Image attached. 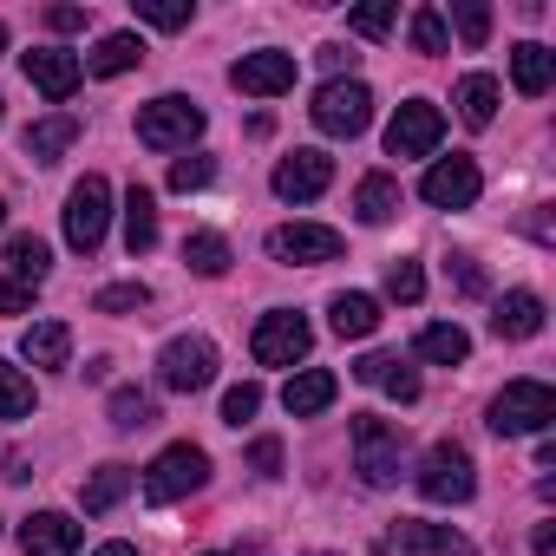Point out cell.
<instances>
[{
  "label": "cell",
  "mask_w": 556,
  "mask_h": 556,
  "mask_svg": "<svg viewBox=\"0 0 556 556\" xmlns=\"http://www.w3.org/2000/svg\"><path fill=\"white\" fill-rule=\"evenodd\" d=\"M190 138H203V105L184 92H164L151 105H138V144L144 151H190Z\"/></svg>",
  "instance_id": "1"
},
{
  "label": "cell",
  "mask_w": 556,
  "mask_h": 556,
  "mask_svg": "<svg viewBox=\"0 0 556 556\" xmlns=\"http://www.w3.org/2000/svg\"><path fill=\"white\" fill-rule=\"evenodd\" d=\"M556 419V393L543 380H510L497 400H491V432L497 439H523V432H549Z\"/></svg>",
  "instance_id": "2"
},
{
  "label": "cell",
  "mask_w": 556,
  "mask_h": 556,
  "mask_svg": "<svg viewBox=\"0 0 556 556\" xmlns=\"http://www.w3.org/2000/svg\"><path fill=\"white\" fill-rule=\"evenodd\" d=\"M203 484H210V452L203 445H164L144 465V497L151 504H177V497H190Z\"/></svg>",
  "instance_id": "3"
},
{
  "label": "cell",
  "mask_w": 556,
  "mask_h": 556,
  "mask_svg": "<svg viewBox=\"0 0 556 556\" xmlns=\"http://www.w3.org/2000/svg\"><path fill=\"white\" fill-rule=\"evenodd\" d=\"M478 478H471V452L458 439H439L426 458H419V497L426 504H471Z\"/></svg>",
  "instance_id": "4"
},
{
  "label": "cell",
  "mask_w": 556,
  "mask_h": 556,
  "mask_svg": "<svg viewBox=\"0 0 556 556\" xmlns=\"http://www.w3.org/2000/svg\"><path fill=\"white\" fill-rule=\"evenodd\" d=\"M308 348H315V328L295 308H268L255 321V334H249L255 367H295V361H308Z\"/></svg>",
  "instance_id": "5"
},
{
  "label": "cell",
  "mask_w": 556,
  "mask_h": 556,
  "mask_svg": "<svg viewBox=\"0 0 556 556\" xmlns=\"http://www.w3.org/2000/svg\"><path fill=\"white\" fill-rule=\"evenodd\" d=\"M354 471H361L374 491L400 484V426H387V419H374V413H354Z\"/></svg>",
  "instance_id": "6"
},
{
  "label": "cell",
  "mask_w": 556,
  "mask_h": 556,
  "mask_svg": "<svg viewBox=\"0 0 556 556\" xmlns=\"http://www.w3.org/2000/svg\"><path fill=\"white\" fill-rule=\"evenodd\" d=\"M315 125H321L328 138H361V131L374 125V92H367L361 79H328V86L315 92Z\"/></svg>",
  "instance_id": "7"
},
{
  "label": "cell",
  "mask_w": 556,
  "mask_h": 556,
  "mask_svg": "<svg viewBox=\"0 0 556 556\" xmlns=\"http://www.w3.org/2000/svg\"><path fill=\"white\" fill-rule=\"evenodd\" d=\"M105 223H112V184L105 177H79L73 197H66V242L79 255H92L105 242Z\"/></svg>",
  "instance_id": "8"
},
{
  "label": "cell",
  "mask_w": 556,
  "mask_h": 556,
  "mask_svg": "<svg viewBox=\"0 0 556 556\" xmlns=\"http://www.w3.org/2000/svg\"><path fill=\"white\" fill-rule=\"evenodd\" d=\"M157 380H164L170 393H203V387L216 380V341H203V334H177V341H164V354H157Z\"/></svg>",
  "instance_id": "9"
},
{
  "label": "cell",
  "mask_w": 556,
  "mask_h": 556,
  "mask_svg": "<svg viewBox=\"0 0 556 556\" xmlns=\"http://www.w3.org/2000/svg\"><path fill=\"white\" fill-rule=\"evenodd\" d=\"M445 138V112L432 99H406L387 125V157H432Z\"/></svg>",
  "instance_id": "10"
},
{
  "label": "cell",
  "mask_w": 556,
  "mask_h": 556,
  "mask_svg": "<svg viewBox=\"0 0 556 556\" xmlns=\"http://www.w3.org/2000/svg\"><path fill=\"white\" fill-rule=\"evenodd\" d=\"M229 86L249 92V99H282V92H295V53H275V47L242 53L229 66Z\"/></svg>",
  "instance_id": "11"
},
{
  "label": "cell",
  "mask_w": 556,
  "mask_h": 556,
  "mask_svg": "<svg viewBox=\"0 0 556 556\" xmlns=\"http://www.w3.org/2000/svg\"><path fill=\"white\" fill-rule=\"evenodd\" d=\"M478 190H484V177H478V164L471 157H439L426 177H419V197L432 203V210H471L478 203Z\"/></svg>",
  "instance_id": "12"
},
{
  "label": "cell",
  "mask_w": 556,
  "mask_h": 556,
  "mask_svg": "<svg viewBox=\"0 0 556 556\" xmlns=\"http://www.w3.org/2000/svg\"><path fill=\"white\" fill-rule=\"evenodd\" d=\"M348 242H341V229H328V223H282V229H268V255L275 262H334Z\"/></svg>",
  "instance_id": "13"
},
{
  "label": "cell",
  "mask_w": 556,
  "mask_h": 556,
  "mask_svg": "<svg viewBox=\"0 0 556 556\" xmlns=\"http://www.w3.org/2000/svg\"><path fill=\"white\" fill-rule=\"evenodd\" d=\"M328 184H334V157L328 151H295V157L275 164V197L282 203H315Z\"/></svg>",
  "instance_id": "14"
},
{
  "label": "cell",
  "mask_w": 556,
  "mask_h": 556,
  "mask_svg": "<svg viewBox=\"0 0 556 556\" xmlns=\"http://www.w3.org/2000/svg\"><path fill=\"white\" fill-rule=\"evenodd\" d=\"M27 79H34L53 105H66V99L79 92V53H66V47H34V53H27Z\"/></svg>",
  "instance_id": "15"
},
{
  "label": "cell",
  "mask_w": 556,
  "mask_h": 556,
  "mask_svg": "<svg viewBox=\"0 0 556 556\" xmlns=\"http://www.w3.org/2000/svg\"><path fill=\"white\" fill-rule=\"evenodd\" d=\"M21 549L27 556H79V523L66 510H34L21 523Z\"/></svg>",
  "instance_id": "16"
},
{
  "label": "cell",
  "mask_w": 556,
  "mask_h": 556,
  "mask_svg": "<svg viewBox=\"0 0 556 556\" xmlns=\"http://www.w3.org/2000/svg\"><path fill=\"white\" fill-rule=\"evenodd\" d=\"M387 549H400V556H478L452 523H413V517L387 536Z\"/></svg>",
  "instance_id": "17"
},
{
  "label": "cell",
  "mask_w": 556,
  "mask_h": 556,
  "mask_svg": "<svg viewBox=\"0 0 556 556\" xmlns=\"http://www.w3.org/2000/svg\"><path fill=\"white\" fill-rule=\"evenodd\" d=\"M73 144H79V118H73V112H47V118H34L27 138H21V151H27L34 164H60Z\"/></svg>",
  "instance_id": "18"
},
{
  "label": "cell",
  "mask_w": 556,
  "mask_h": 556,
  "mask_svg": "<svg viewBox=\"0 0 556 556\" xmlns=\"http://www.w3.org/2000/svg\"><path fill=\"white\" fill-rule=\"evenodd\" d=\"M491 334H497V341H530V334H543V295L510 289V295L491 308Z\"/></svg>",
  "instance_id": "19"
},
{
  "label": "cell",
  "mask_w": 556,
  "mask_h": 556,
  "mask_svg": "<svg viewBox=\"0 0 556 556\" xmlns=\"http://www.w3.org/2000/svg\"><path fill=\"white\" fill-rule=\"evenodd\" d=\"M334 393H341V380H334L328 367H302V374L282 387V406H289V419H315V413L334 406Z\"/></svg>",
  "instance_id": "20"
},
{
  "label": "cell",
  "mask_w": 556,
  "mask_h": 556,
  "mask_svg": "<svg viewBox=\"0 0 556 556\" xmlns=\"http://www.w3.org/2000/svg\"><path fill=\"white\" fill-rule=\"evenodd\" d=\"M354 380H361V387H380V393H393L400 406H406V400H419V374H413L400 354H367V361L354 367Z\"/></svg>",
  "instance_id": "21"
},
{
  "label": "cell",
  "mask_w": 556,
  "mask_h": 556,
  "mask_svg": "<svg viewBox=\"0 0 556 556\" xmlns=\"http://www.w3.org/2000/svg\"><path fill=\"white\" fill-rule=\"evenodd\" d=\"M510 86H517L523 99H543V92L556 86V53L536 47V40H523V47L510 53Z\"/></svg>",
  "instance_id": "22"
},
{
  "label": "cell",
  "mask_w": 556,
  "mask_h": 556,
  "mask_svg": "<svg viewBox=\"0 0 556 556\" xmlns=\"http://www.w3.org/2000/svg\"><path fill=\"white\" fill-rule=\"evenodd\" d=\"M131 484H138V471H131V465H99V471L86 478V491H79L86 517H105V510H118V504L131 497Z\"/></svg>",
  "instance_id": "23"
},
{
  "label": "cell",
  "mask_w": 556,
  "mask_h": 556,
  "mask_svg": "<svg viewBox=\"0 0 556 556\" xmlns=\"http://www.w3.org/2000/svg\"><path fill=\"white\" fill-rule=\"evenodd\" d=\"M138 60H144V40H138V34H105V40L86 53L79 73H92V79H118V73H131Z\"/></svg>",
  "instance_id": "24"
},
{
  "label": "cell",
  "mask_w": 556,
  "mask_h": 556,
  "mask_svg": "<svg viewBox=\"0 0 556 556\" xmlns=\"http://www.w3.org/2000/svg\"><path fill=\"white\" fill-rule=\"evenodd\" d=\"M328 328H334L341 341H367V334L380 328V302H374V295H334V302H328Z\"/></svg>",
  "instance_id": "25"
},
{
  "label": "cell",
  "mask_w": 556,
  "mask_h": 556,
  "mask_svg": "<svg viewBox=\"0 0 556 556\" xmlns=\"http://www.w3.org/2000/svg\"><path fill=\"white\" fill-rule=\"evenodd\" d=\"M21 354H27L34 367H47V374H53V367H66V361H73V328H66V321H34V328H27V341H21Z\"/></svg>",
  "instance_id": "26"
},
{
  "label": "cell",
  "mask_w": 556,
  "mask_h": 556,
  "mask_svg": "<svg viewBox=\"0 0 556 556\" xmlns=\"http://www.w3.org/2000/svg\"><path fill=\"white\" fill-rule=\"evenodd\" d=\"M497 99H504V92H497L491 73H465V79H458V118H465L471 131H484V125L497 118Z\"/></svg>",
  "instance_id": "27"
},
{
  "label": "cell",
  "mask_w": 556,
  "mask_h": 556,
  "mask_svg": "<svg viewBox=\"0 0 556 556\" xmlns=\"http://www.w3.org/2000/svg\"><path fill=\"white\" fill-rule=\"evenodd\" d=\"M354 210H361V223H393L400 216V184L387 170H367L361 190H354Z\"/></svg>",
  "instance_id": "28"
},
{
  "label": "cell",
  "mask_w": 556,
  "mask_h": 556,
  "mask_svg": "<svg viewBox=\"0 0 556 556\" xmlns=\"http://www.w3.org/2000/svg\"><path fill=\"white\" fill-rule=\"evenodd\" d=\"M151 242H157V197L144 184H131V197H125V249L144 255Z\"/></svg>",
  "instance_id": "29"
},
{
  "label": "cell",
  "mask_w": 556,
  "mask_h": 556,
  "mask_svg": "<svg viewBox=\"0 0 556 556\" xmlns=\"http://www.w3.org/2000/svg\"><path fill=\"white\" fill-rule=\"evenodd\" d=\"M419 361H439V367H458L465 354H471V334L458 328V321H432V328H419Z\"/></svg>",
  "instance_id": "30"
},
{
  "label": "cell",
  "mask_w": 556,
  "mask_h": 556,
  "mask_svg": "<svg viewBox=\"0 0 556 556\" xmlns=\"http://www.w3.org/2000/svg\"><path fill=\"white\" fill-rule=\"evenodd\" d=\"M8 268H14L21 289H40L47 268H53V249H47L40 236H14V242H8Z\"/></svg>",
  "instance_id": "31"
},
{
  "label": "cell",
  "mask_w": 556,
  "mask_h": 556,
  "mask_svg": "<svg viewBox=\"0 0 556 556\" xmlns=\"http://www.w3.org/2000/svg\"><path fill=\"white\" fill-rule=\"evenodd\" d=\"M184 262H190V275L216 282V275L229 268V242H223L216 229H197V236H184Z\"/></svg>",
  "instance_id": "32"
},
{
  "label": "cell",
  "mask_w": 556,
  "mask_h": 556,
  "mask_svg": "<svg viewBox=\"0 0 556 556\" xmlns=\"http://www.w3.org/2000/svg\"><path fill=\"white\" fill-rule=\"evenodd\" d=\"M112 426H118V432H144V426H157V406H151V393H138V387H118V393H112Z\"/></svg>",
  "instance_id": "33"
},
{
  "label": "cell",
  "mask_w": 556,
  "mask_h": 556,
  "mask_svg": "<svg viewBox=\"0 0 556 556\" xmlns=\"http://www.w3.org/2000/svg\"><path fill=\"white\" fill-rule=\"evenodd\" d=\"M27 413H34V380L14 361H0V419H27Z\"/></svg>",
  "instance_id": "34"
},
{
  "label": "cell",
  "mask_w": 556,
  "mask_h": 556,
  "mask_svg": "<svg viewBox=\"0 0 556 556\" xmlns=\"http://www.w3.org/2000/svg\"><path fill=\"white\" fill-rule=\"evenodd\" d=\"M452 47V27L439 8H413V53H445Z\"/></svg>",
  "instance_id": "35"
},
{
  "label": "cell",
  "mask_w": 556,
  "mask_h": 556,
  "mask_svg": "<svg viewBox=\"0 0 556 556\" xmlns=\"http://www.w3.org/2000/svg\"><path fill=\"white\" fill-rule=\"evenodd\" d=\"M92 308L99 315H138V308H151V289L144 282H112V289L92 295Z\"/></svg>",
  "instance_id": "36"
},
{
  "label": "cell",
  "mask_w": 556,
  "mask_h": 556,
  "mask_svg": "<svg viewBox=\"0 0 556 556\" xmlns=\"http://www.w3.org/2000/svg\"><path fill=\"white\" fill-rule=\"evenodd\" d=\"M452 27H458L465 47H484V40H491V8H484V0H458V8H452Z\"/></svg>",
  "instance_id": "37"
},
{
  "label": "cell",
  "mask_w": 556,
  "mask_h": 556,
  "mask_svg": "<svg viewBox=\"0 0 556 556\" xmlns=\"http://www.w3.org/2000/svg\"><path fill=\"white\" fill-rule=\"evenodd\" d=\"M387 295H393V302H406V308H413V302H419V295H426V268H419V262H406V255H400V262H393V268H387Z\"/></svg>",
  "instance_id": "38"
},
{
  "label": "cell",
  "mask_w": 556,
  "mask_h": 556,
  "mask_svg": "<svg viewBox=\"0 0 556 556\" xmlns=\"http://www.w3.org/2000/svg\"><path fill=\"white\" fill-rule=\"evenodd\" d=\"M348 27H354L361 40H387V34H393V0H367V8H354Z\"/></svg>",
  "instance_id": "39"
},
{
  "label": "cell",
  "mask_w": 556,
  "mask_h": 556,
  "mask_svg": "<svg viewBox=\"0 0 556 556\" xmlns=\"http://www.w3.org/2000/svg\"><path fill=\"white\" fill-rule=\"evenodd\" d=\"M131 8H138V21H151V27H164V34L190 27V0H131Z\"/></svg>",
  "instance_id": "40"
},
{
  "label": "cell",
  "mask_w": 556,
  "mask_h": 556,
  "mask_svg": "<svg viewBox=\"0 0 556 556\" xmlns=\"http://www.w3.org/2000/svg\"><path fill=\"white\" fill-rule=\"evenodd\" d=\"M255 413H262V387L255 380H242V387L223 393V426H249Z\"/></svg>",
  "instance_id": "41"
},
{
  "label": "cell",
  "mask_w": 556,
  "mask_h": 556,
  "mask_svg": "<svg viewBox=\"0 0 556 556\" xmlns=\"http://www.w3.org/2000/svg\"><path fill=\"white\" fill-rule=\"evenodd\" d=\"M210 177H216L210 157H177V164H170V190H203Z\"/></svg>",
  "instance_id": "42"
},
{
  "label": "cell",
  "mask_w": 556,
  "mask_h": 556,
  "mask_svg": "<svg viewBox=\"0 0 556 556\" xmlns=\"http://www.w3.org/2000/svg\"><path fill=\"white\" fill-rule=\"evenodd\" d=\"M249 465H255L262 478H282V439H255V445H249Z\"/></svg>",
  "instance_id": "43"
},
{
  "label": "cell",
  "mask_w": 556,
  "mask_h": 556,
  "mask_svg": "<svg viewBox=\"0 0 556 556\" xmlns=\"http://www.w3.org/2000/svg\"><path fill=\"white\" fill-rule=\"evenodd\" d=\"M452 282H458V295H484V268L471 255H452Z\"/></svg>",
  "instance_id": "44"
},
{
  "label": "cell",
  "mask_w": 556,
  "mask_h": 556,
  "mask_svg": "<svg viewBox=\"0 0 556 556\" xmlns=\"http://www.w3.org/2000/svg\"><path fill=\"white\" fill-rule=\"evenodd\" d=\"M34 308V289H21L14 275H0V315H27Z\"/></svg>",
  "instance_id": "45"
},
{
  "label": "cell",
  "mask_w": 556,
  "mask_h": 556,
  "mask_svg": "<svg viewBox=\"0 0 556 556\" xmlns=\"http://www.w3.org/2000/svg\"><path fill=\"white\" fill-rule=\"evenodd\" d=\"M47 27L53 34H79L86 27V8H47Z\"/></svg>",
  "instance_id": "46"
},
{
  "label": "cell",
  "mask_w": 556,
  "mask_h": 556,
  "mask_svg": "<svg viewBox=\"0 0 556 556\" xmlns=\"http://www.w3.org/2000/svg\"><path fill=\"white\" fill-rule=\"evenodd\" d=\"M321 66H328V73H334V79H341V73H348V66H354V53H348V47H321Z\"/></svg>",
  "instance_id": "47"
},
{
  "label": "cell",
  "mask_w": 556,
  "mask_h": 556,
  "mask_svg": "<svg viewBox=\"0 0 556 556\" xmlns=\"http://www.w3.org/2000/svg\"><path fill=\"white\" fill-rule=\"evenodd\" d=\"M536 556H556V523H536Z\"/></svg>",
  "instance_id": "48"
},
{
  "label": "cell",
  "mask_w": 556,
  "mask_h": 556,
  "mask_svg": "<svg viewBox=\"0 0 556 556\" xmlns=\"http://www.w3.org/2000/svg\"><path fill=\"white\" fill-rule=\"evenodd\" d=\"M92 556H138V543H99Z\"/></svg>",
  "instance_id": "49"
},
{
  "label": "cell",
  "mask_w": 556,
  "mask_h": 556,
  "mask_svg": "<svg viewBox=\"0 0 556 556\" xmlns=\"http://www.w3.org/2000/svg\"><path fill=\"white\" fill-rule=\"evenodd\" d=\"M0 53H8V27H0Z\"/></svg>",
  "instance_id": "50"
},
{
  "label": "cell",
  "mask_w": 556,
  "mask_h": 556,
  "mask_svg": "<svg viewBox=\"0 0 556 556\" xmlns=\"http://www.w3.org/2000/svg\"><path fill=\"white\" fill-rule=\"evenodd\" d=\"M236 556H262V549H236Z\"/></svg>",
  "instance_id": "51"
},
{
  "label": "cell",
  "mask_w": 556,
  "mask_h": 556,
  "mask_svg": "<svg viewBox=\"0 0 556 556\" xmlns=\"http://www.w3.org/2000/svg\"><path fill=\"white\" fill-rule=\"evenodd\" d=\"M0 216H8V203H0Z\"/></svg>",
  "instance_id": "52"
},
{
  "label": "cell",
  "mask_w": 556,
  "mask_h": 556,
  "mask_svg": "<svg viewBox=\"0 0 556 556\" xmlns=\"http://www.w3.org/2000/svg\"><path fill=\"white\" fill-rule=\"evenodd\" d=\"M203 556H216V549H203Z\"/></svg>",
  "instance_id": "53"
},
{
  "label": "cell",
  "mask_w": 556,
  "mask_h": 556,
  "mask_svg": "<svg viewBox=\"0 0 556 556\" xmlns=\"http://www.w3.org/2000/svg\"><path fill=\"white\" fill-rule=\"evenodd\" d=\"M0 105H8V99H0Z\"/></svg>",
  "instance_id": "54"
}]
</instances>
